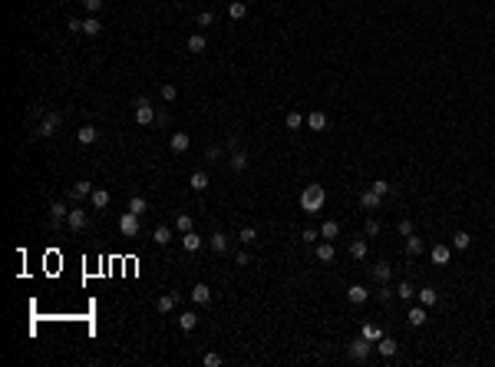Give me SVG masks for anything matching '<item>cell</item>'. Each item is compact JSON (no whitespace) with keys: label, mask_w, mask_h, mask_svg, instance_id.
Masks as SVG:
<instances>
[{"label":"cell","mask_w":495,"mask_h":367,"mask_svg":"<svg viewBox=\"0 0 495 367\" xmlns=\"http://www.w3.org/2000/svg\"><path fill=\"white\" fill-rule=\"evenodd\" d=\"M244 166H248V152H244V149H235V152H231V169H235V172H241Z\"/></svg>","instance_id":"32"},{"label":"cell","mask_w":495,"mask_h":367,"mask_svg":"<svg viewBox=\"0 0 495 367\" xmlns=\"http://www.w3.org/2000/svg\"><path fill=\"white\" fill-rule=\"evenodd\" d=\"M307 126L310 129H317V133H320L323 126H327V116H323L320 109H314V112H307Z\"/></svg>","instance_id":"26"},{"label":"cell","mask_w":495,"mask_h":367,"mask_svg":"<svg viewBox=\"0 0 495 367\" xmlns=\"http://www.w3.org/2000/svg\"><path fill=\"white\" fill-rule=\"evenodd\" d=\"M76 136H79V143H83V146H93L96 139H99V129H96V126H83Z\"/></svg>","instance_id":"20"},{"label":"cell","mask_w":495,"mask_h":367,"mask_svg":"<svg viewBox=\"0 0 495 367\" xmlns=\"http://www.w3.org/2000/svg\"><path fill=\"white\" fill-rule=\"evenodd\" d=\"M429 258H432V265H449V258H452V248H449V245H432Z\"/></svg>","instance_id":"10"},{"label":"cell","mask_w":495,"mask_h":367,"mask_svg":"<svg viewBox=\"0 0 495 367\" xmlns=\"http://www.w3.org/2000/svg\"><path fill=\"white\" fill-rule=\"evenodd\" d=\"M195 324H198V314L195 311H182L179 314V327H182V331H195Z\"/></svg>","instance_id":"22"},{"label":"cell","mask_w":495,"mask_h":367,"mask_svg":"<svg viewBox=\"0 0 495 367\" xmlns=\"http://www.w3.org/2000/svg\"><path fill=\"white\" fill-rule=\"evenodd\" d=\"M66 225H70L73 231H83V228H89V215L83 212L79 205H73L70 208V215H66Z\"/></svg>","instance_id":"6"},{"label":"cell","mask_w":495,"mask_h":367,"mask_svg":"<svg viewBox=\"0 0 495 367\" xmlns=\"http://www.w3.org/2000/svg\"><path fill=\"white\" fill-rule=\"evenodd\" d=\"M182 245H185V252H198V248H202V235L185 231V235H182Z\"/></svg>","instance_id":"24"},{"label":"cell","mask_w":495,"mask_h":367,"mask_svg":"<svg viewBox=\"0 0 495 367\" xmlns=\"http://www.w3.org/2000/svg\"><path fill=\"white\" fill-rule=\"evenodd\" d=\"M221 159V149L218 146H208V152H205V162H218Z\"/></svg>","instance_id":"48"},{"label":"cell","mask_w":495,"mask_h":367,"mask_svg":"<svg viewBox=\"0 0 495 367\" xmlns=\"http://www.w3.org/2000/svg\"><path fill=\"white\" fill-rule=\"evenodd\" d=\"M189 53H205V33H192L189 37Z\"/></svg>","instance_id":"33"},{"label":"cell","mask_w":495,"mask_h":367,"mask_svg":"<svg viewBox=\"0 0 495 367\" xmlns=\"http://www.w3.org/2000/svg\"><path fill=\"white\" fill-rule=\"evenodd\" d=\"M367 235H380V222L377 218H367Z\"/></svg>","instance_id":"51"},{"label":"cell","mask_w":495,"mask_h":367,"mask_svg":"<svg viewBox=\"0 0 495 367\" xmlns=\"http://www.w3.org/2000/svg\"><path fill=\"white\" fill-rule=\"evenodd\" d=\"M66 215H70V205H66L63 199L50 202V222H53V228H60V225L66 222Z\"/></svg>","instance_id":"7"},{"label":"cell","mask_w":495,"mask_h":367,"mask_svg":"<svg viewBox=\"0 0 495 367\" xmlns=\"http://www.w3.org/2000/svg\"><path fill=\"white\" fill-rule=\"evenodd\" d=\"M192 301H195V304H208V301H212V288L198 281V285L192 288Z\"/></svg>","instance_id":"16"},{"label":"cell","mask_w":495,"mask_h":367,"mask_svg":"<svg viewBox=\"0 0 495 367\" xmlns=\"http://www.w3.org/2000/svg\"><path fill=\"white\" fill-rule=\"evenodd\" d=\"M300 208L310 212V215L320 212V208H323V185H307V189L300 192Z\"/></svg>","instance_id":"1"},{"label":"cell","mask_w":495,"mask_h":367,"mask_svg":"<svg viewBox=\"0 0 495 367\" xmlns=\"http://www.w3.org/2000/svg\"><path fill=\"white\" fill-rule=\"evenodd\" d=\"M208 241H212V248H215V252H218V255H225V252H228V235H225V231H221V228H215L212 231V238H208Z\"/></svg>","instance_id":"11"},{"label":"cell","mask_w":495,"mask_h":367,"mask_svg":"<svg viewBox=\"0 0 495 367\" xmlns=\"http://www.w3.org/2000/svg\"><path fill=\"white\" fill-rule=\"evenodd\" d=\"M406 318H409V324H413V327H423L426 321H429V314H426V304H413Z\"/></svg>","instance_id":"8"},{"label":"cell","mask_w":495,"mask_h":367,"mask_svg":"<svg viewBox=\"0 0 495 367\" xmlns=\"http://www.w3.org/2000/svg\"><path fill=\"white\" fill-rule=\"evenodd\" d=\"M370 189L377 192V195H390V182H386V179H377V182L370 185Z\"/></svg>","instance_id":"43"},{"label":"cell","mask_w":495,"mask_h":367,"mask_svg":"<svg viewBox=\"0 0 495 367\" xmlns=\"http://www.w3.org/2000/svg\"><path fill=\"white\" fill-rule=\"evenodd\" d=\"M370 351H373V341H370V337H363V334H360L357 341H350V357L360 360V364H367Z\"/></svg>","instance_id":"2"},{"label":"cell","mask_w":495,"mask_h":367,"mask_svg":"<svg viewBox=\"0 0 495 367\" xmlns=\"http://www.w3.org/2000/svg\"><path fill=\"white\" fill-rule=\"evenodd\" d=\"M119 231H122L126 238H135V235H139V215L122 212V215H119Z\"/></svg>","instance_id":"5"},{"label":"cell","mask_w":495,"mask_h":367,"mask_svg":"<svg viewBox=\"0 0 495 367\" xmlns=\"http://www.w3.org/2000/svg\"><path fill=\"white\" fill-rule=\"evenodd\" d=\"M367 252H370V245H367L363 238H354V241H350V258L363 262V258H367Z\"/></svg>","instance_id":"19"},{"label":"cell","mask_w":495,"mask_h":367,"mask_svg":"<svg viewBox=\"0 0 495 367\" xmlns=\"http://www.w3.org/2000/svg\"><path fill=\"white\" fill-rule=\"evenodd\" d=\"M152 119H155L152 103L145 99V96H139V99H135V123H139V126H152Z\"/></svg>","instance_id":"3"},{"label":"cell","mask_w":495,"mask_h":367,"mask_svg":"<svg viewBox=\"0 0 495 367\" xmlns=\"http://www.w3.org/2000/svg\"><path fill=\"white\" fill-rule=\"evenodd\" d=\"M380 301H383V304H390V301H393V291H390L386 285H383V291H380Z\"/></svg>","instance_id":"53"},{"label":"cell","mask_w":495,"mask_h":367,"mask_svg":"<svg viewBox=\"0 0 495 367\" xmlns=\"http://www.w3.org/2000/svg\"><path fill=\"white\" fill-rule=\"evenodd\" d=\"M452 248L465 252V248H469V231H456V235H452Z\"/></svg>","instance_id":"37"},{"label":"cell","mask_w":495,"mask_h":367,"mask_svg":"<svg viewBox=\"0 0 495 367\" xmlns=\"http://www.w3.org/2000/svg\"><path fill=\"white\" fill-rule=\"evenodd\" d=\"M145 208H149V202L142 199V195H132V202H129V212H132V215H145Z\"/></svg>","instance_id":"31"},{"label":"cell","mask_w":495,"mask_h":367,"mask_svg":"<svg viewBox=\"0 0 495 367\" xmlns=\"http://www.w3.org/2000/svg\"><path fill=\"white\" fill-rule=\"evenodd\" d=\"M284 123H287V129H300V126H304V116H300V112L297 109H294V112H287V119H284Z\"/></svg>","instance_id":"38"},{"label":"cell","mask_w":495,"mask_h":367,"mask_svg":"<svg viewBox=\"0 0 495 367\" xmlns=\"http://www.w3.org/2000/svg\"><path fill=\"white\" fill-rule=\"evenodd\" d=\"M436 301H439L436 288H419V304H426V308H429V304H436Z\"/></svg>","instance_id":"34"},{"label":"cell","mask_w":495,"mask_h":367,"mask_svg":"<svg viewBox=\"0 0 495 367\" xmlns=\"http://www.w3.org/2000/svg\"><path fill=\"white\" fill-rule=\"evenodd\" d=\"M215 24V14L212 10H202V14H198V27H212Z\"/></svg>","instance_id":"46"},{"label":"cell","mask_w":495,"mask_h":367,"mask_svg":"<svg viewBox=\"0 0 495 367\" xmlns=\"http://www.w3.org/2000/svg\"><path fill=\"white\" fill-rule=\"evenodd\" d=\"M396 347H400V344H396L393 337H380V341H377V351L383 354L386 360H390V357H393V354H396Z\"/></svg>","instance_id":"17"},{"label":"cell","mask_w":495,"mask_h":367,"mask_svg":"<svg viewBox=\"0 0 495 367\" xmlns=\"http://www.w3.org/2000/svg\"><path fill=\"white\" fill-rule=\"evenodd\" d=\"M175 228L185 235V231H192V215H175Z\"/></svg>","instance_id":"41"},{"label":"cell","mask_w":495,"mask_h":367,"mask_svg":"<svg viewBox=\"0 0 495 367\" xmlns=\"http://www.w3.org/2000/svg\"><path fill=\"white\" fill-rule=\"evenodd\" d=\"M317 262H334V255H337V248L330 245V241H323V245H317Z\"/></svg>","instance_id":"25"},{"label":"cell","mask_w":495,"mask_h":367,"mask_svg":"<svg viewBox=\"0 0 495 367\" xmlns=\"http://www.w3.org/2000/svg\"><path fill=\"white\" fill-rule=\"evenodd\" d=\"M390 275H393V265H386V262H377V265H373V278H377L380 285H386V281H390Z\"/></svg>","instance_id":"18"},{"label":"cell","mask_w":495,"mask_h":367,"mask_svg":"<svg viewBox=\"0 0 495 367\" xmlns=\"http://www.w3.org/2000/svg\"><path fill=\"white\" fill-rule=\"evenodd\" d=\"M380 202H383V195H377L373 189H363V192H360V205H363V208H370V212H377Z\"/></svg>","instance_id":"9"},{"label":"cell","mask_w":495,"mask_h":367,"mask_svg":"<svg viewBox=\"0 0 495 367\" xmlns=\"http://www.w3.org/2000/svg\"><path fill=\"white\" fill-rule=\"evenodd\" d=\"M192 189L205 192V189H208V176H205V172H195V176H192Z\"/></svg>","instance_id":"39"},{"label":"cell","mask_w":495,"mask_h":367,"mask_svg":"<svg viewBox=\"0 0 495 367\" xmlns=\"http://www.w3.org/2000/svg\"><path fill=\"white\" fill-rule=\"evenodd\" d=\"M89 202H93L96 208H106V205H109V192H106V189H93V195H89Z\"/></svg>","instance_id":"30"},{"label":"cell","mask_w":495,"mask_h":367,"mask_svg":"<svg viewBox=\"0 0 495 367\" xmlns=\"http://www.w3.org/2000/svg\"><path fill=\"white\" fill-rule=\"evenodd\" d=\"M396 231H400V235H413V222H409V218H400V222H396Z\"/></svg>","instance_id":"44"},{"label":"cell","mask_w":495,"mask_h":367,"mask_svg":"<svg viewBox=\"0 0 495 367\" xmlns=\"http://www.w3.org/2000/svg\"><path fill=\"white\" fill-rule=\"evenodd\" d=\"M99 30H102V27H99V17L89 14L86 20H83V33H86V37H99Z\"/></svg>","instance_id":"27"},{"label":"cell","mask_w":495,"mask_h":367,"mask_svg":"<svg viewBox=\"0 0 495 367\" xmlns=\"http://www.w3.org/2000/svg\"><path fill=\"white\" fill-rule=\"evenodd\" d=\"M56 129H60V112H53L50 109L43 119H40V126H37V136H56Z\"/></svg>","instance_id":"4"},{"label":"cell","mask_w":495,"mask_h":367,"mask_svg":"<svg viewBox=\"0 0 495 367\" xmlns=\"http://www.w3.org/2000/svg\"><path fill=\"white\" fill-rule=\"evenodd\" d=\"M238 241H241V245H254V241H258V231H254L251 225H248V228H241V231H238Z\"/></svg>","instance_id":"36"},{"label":"cell","mask_w":495,"mask_h":367,"mask_svg":"<svg viewBox=\"0 0 495 367\" xmlns=\"http://www.w3.org/2000/svg\"><path fill=\"white\" fill-rule=\"evenodd\" d=\"M175 304H179V291H172V295H162L155 301V308H158V314H169V311H175Z\"/></svg>","instance_id":"13"},{"label":"cell","mask_w":495,"mask_h":367,"mask_svg":"<svg viewBox=\"0 0 495 367\" xmlns=\"http://www.w3.org/2000/svg\"><path fill=\"white\" fill-rule=\"evenodd\" d=\"M244 4H251V0H244Z\"/></svg>","instance_id":"54"},{"label":"cell","mask_w":495,"mask_h":367,"mask_svg":"<svg viewBox=\"0 0 495 367\" xmlns=\"http://www.w3.org/2000/svg\"><path fill=\"white\" fill-rule=\"evenodd\" d=\"M406 255H416V258L423 255V238H416V231L406 238Z\"/></svg>","instance_id":"29"},{"label":"cell","mask_w":495,"mask_h":367,"mask_svg":"<svg viewBox=\"0 0 495 367\" xmlns=\"http://www.w3.org/2000/svg\"><path fill=\"white\" fill-rule=\"evenodd\" d=\"M337 235H340V225H337V222H323V225H320V238L330 241V238H337Z\"/></svg>","instance_id":"35"},{"label":"cell","mask_w":495,"mask_h":367,"mask_svg":"<svg viewBox=\"0 0 495 367\" xmlns=\"http://www.w3.org/2000/svg\"><path fill=\"white\" fill-rule=\"evenodd\" d=\"M86 195H93V182H86V179H79L76 185L70 189V195L66 199H86Z\"/></svg>","instance_id":"15"},{"label":"cell","mask_w":495,"mask_h":367,"mask_svg":"<svg viewBox=\"0 0 495 367\" xmlns=\"http://www.w3.org/2000/svg\"><path fill=\"white\" fill-rule=\"evenodd\" d=\"M83 7H86V14H99V10H102V0H83Z\"/></svg>","instance_id":"47"},{"label":"cell","mask_w":495,"mask_h":367,"mask_svg":"<svg viewBox=\"0 0 495 367\" xmlns=\"http://www.w3.org/2000/svg\"><path fill=\"white\" fill-rule=\"evenodd\" d=\"M235 265H238V268H244V265H251V255H248V252H238V255H235Z\"/></svg>","instance_id":"50"},{"label":"cell","mask_w":495,"mask_h":367,"mask_svg":"<svg viewBox=\"0 0 495 367\" xmlns=\"http://www.w3.org/2000/svg\"><path fill=\"white\" fill-rule=\"evenodd\" d=\"M70 33H83V20H76V17H70Z\"/></svg>","instance_id":"52"},{"label":"cell","mask_w":495,"mask_h":367,"mask_svg":"<svg viewBox=\"0 0 495 367\" xmlns=\"http://www.w3.org/2000/svg\"><path fill=\"white\" fill-rule=\"evenodd\" d=\"M202 360H205V367H221V354H215V351H208Z\"/></svg>","instance_id":"45"},{"label":"cell","mask_w":495,"mask_h":367,"mask_svg":"<svg viewBox=\"0 0 495 367\" xmlns=\"http://www.w3.org/2000/svg\"><path fill=\"white\" fill-rule=\"evenodd\" d=\"M367 298H370V291L363 285H350V288H347V301H350V304H363Z\"/></svg>","instance_id":"12"},{"label":"cell","mask_w":495,"mask_h":367,"mask_svg":"<svg viewBox=\"0 0 495 367\" xmlns=\"http://www.w3.org/2000/svg\"><path fill=\"white\" fill-rule=\"evenodd\" d=\"M396 295H400L403 301H413V298H416V288H413V281H400V285H396Z\"/></svg>","instance_id":"28"},{"label":"cell","mask_w":495,"mask_h":367,"mask_svg":"<svg viewBox=\"0 0 495 367\" xmlns=\"http://www.w3.org/2000/svg\"><path fill=\"white\" fill-rule=\"evenodd\" d=\"M158 93H162V99H165V103H175V96H179V89H175L172 83H162V89H158Z\"/></svg>","instance_id":"40"},{"label":"cell","mask_w":495,"mask_h":367,"mask_svg":"<svg viewBox=\"0 0 495 367\" xmlns=\"http://www.w3.org/2000/svg\"><path fill=\"white\" fill-rule=\"evenodd\" d=\"M244 14H248V4H244V0H231L228 4V17L231 20H244Z\"/></svg>","instance_id":"21"},{"label":"cell","mask_w":495,"mask_h":367,"mask_svg":"<svg viewBox=\"0 0 495 367\" xmlns=\"http://www.w3.org/2000/svg\"><path fill=\"white\" fill-rule=\"evenodd\" d=\"M189 146H192L189 133H172V139H169V149H172V152H185Z\"/></svg>","instance_id":"14"},{"label":"cell","mask_w":495,"mask_h":367,"mask_svg":"<svg viewBox=\"0 0 495 367\" xmlns=\"http://www.w3.org/2000/svg\"><path fill=\"white\" fill-rule=\"evenodd\" d=\"M300 238H304L307 245H310V241H317V238H320V231H317V228H304V235H300Z\"/></svg>","instance_id":"49"},{"label":"cell","mask_w":495,"mask_h":367,"mask_svg":"<svg viewBox=\"0 0 495 367\" xmlns=\"http://www.w3.org/2000/svg\"><path fill=\"white\" fill-rule=\"evenodd\" d=\"M363 337H370V341H380V337H383V331H380L377 324H363Z\"/></svg>","instance_id":"42"},{"label":"cell","mask_w":495,"mask_h":367,"mask_svg":"<svg viewBox=\"0 0 495 367\" xmlns=\"http://www.w3.org/2000/svg\"><path fill=\"white\" fill-rule=\"evenodd\" d=\"M152 241H155V245H169V241H172V228H169V225H158V228L152 231Z\"/></svg>","instance_id":"23"}]
</instances>
